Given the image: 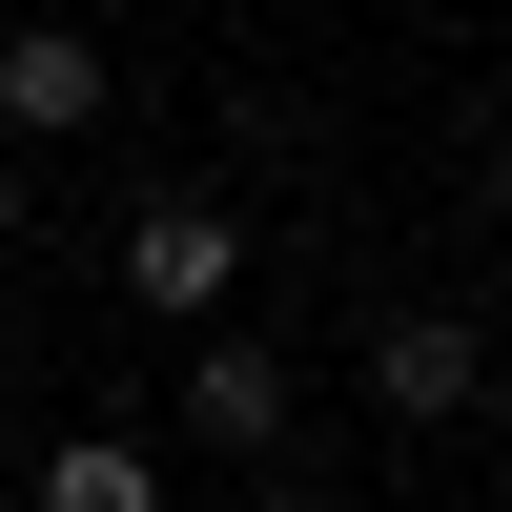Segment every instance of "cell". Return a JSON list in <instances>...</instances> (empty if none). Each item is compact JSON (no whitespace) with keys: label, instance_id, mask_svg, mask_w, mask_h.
Returning <instances> with one entry per match:
<instances>
[{"label":"cell","instance_id":"cell-3","mask_svg":"<svg viewBox=\"0 0 512 512\" xmlns=\"http://www.w3.org/2000/svg\"><path fill=\"white\" fill-rule=\"evenodd\" d=\"M82 123H103V41H82V21H21V41H0V144H82Z\"/></svg>","mask_w":512,"mask_h":512},{"label":"cell","instance_id":"cell-1","mask_svg":"<svg viewBox=\"0 0 512 512\" xmlns=\"http://www.w3.org/2000/svg\"><path fill=\"white\" fill-rule=\"evenodd\" d=\"M103 287H123L144 328H226V287H246V226H226L205 185H144V205H123V246H103Z\"/></svg>","mask_w":512,"mask_h":512},{"label":"cell","instance_id":"cell-6","mask_svg":"<svg viewBox=\"0 0 512 512\" xmlns=\"http://www.w3.org/2000/svg\"><path fill=\"white\" fill-rule=\"evenodd\" d=\"M0 246H21V144H0Z\"/></svg>","mask_w":512,"mask_h":512},{"label":"cell","instance_id":"cell-4","mask_svg":"<svg viewBox=\"0 0 512 512\" xmlns=\"http://www.w3.org/2000/svg\"><path fill=\"white\" fill-rule=\"evenodd\" d=\"M185 431H226L246 472H267V431H287V349H246V328H185Z\"/></svg>","mask_w":512,"mask_h":512},{"label":"cell","instance_id":"cell-5","mask_svg":"<svg viewBox=\"0 0 512 512\" xmlns=\"http://www.w3.org/2000/svg\"><path fill=\"white\" fill-rule=\"evenodd\" d=\"M41 512H164V451L144 431H62L41 451Z\"/></svg>","mask_w":512,"mask_h":512},{"label":"cell","instance_id":"cell-7","mask_svg":"<svg viewBox=\"0 0 512 512\" xmlns=\"http://www.w3.org/2000/svg\"><path fill=\"white\" fill-rule=\"evenodd\" d=\"M492 226H512V144H492Z\"/></svg>","mask_w":512,"mask_h":512},{"label":"cell","instance_id":"cell-2","mask_svg":"<svg viewBox=\"0 0 512 512\" xmlns=\"http://www.w3.org/2000/svg\"><path fill=\"white\" fill-rule=\"evenodd\" d=\"M472 390H492V328L472 308H390L369 328V410H390V431H472Z\"/></svg>","mask_w":512,"mask_h":512}]
</instances>
